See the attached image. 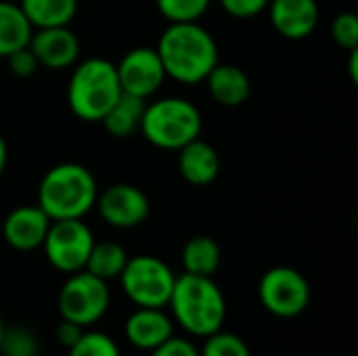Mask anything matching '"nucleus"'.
<instances>
[{
    "mask_svg": "<svg viewBox=\"0 0 358 356\" xmlns=\"http://www.w3.org/2000/svg\"><path fill=\"white\" fill-rule=\"evenodd\" d=\"M155 50L162 59L166 78L180 84L203 82L218 63V44L199 21L170 23L159 36Z\"/></svg>",
    "mask_w": 358,
    "mask_h": 356,
    "instance_id": "nucleus-1",
    "label": "nucleus"
},
{
    "mask_svg": "<svg viewBox=\"0 0 358 356\" xmlns=\"http://www.w3.org/2000/svg\"><path fill=\"white\" fill-rule=\"evenodd\" d=\"M94 174L76 162L52 166L38 185V206L50 220L84 218L96 204Z\"/></svg>",
    "mask_w": 358,
    "mask_h": 356,
    "instance_id": "nucleus-2",
    "label": "nucleus"
},
{
    "mask_svg": "<svg viewBox=\"0 0 358 356\" xmlns=\"http://www.w3.org/2000/svg\"><path fill=\"white\" fill-rule=\"evenodd\" d=\"M168 306L176 323L191 336L208 338L222 329L227 319V300L212 277L182 273L176 277Z\"/></svg>",
    "mask_w": 358,
    "mask_h": 356,
    "instance_id": "nucleus-3",
    "label": "nucleus"
},
{
    "mask_svg": "<svg viewBox=\"0 0 358 356\" xmlns=\"http://www.w3.org/2000/svg\"><path fill=\"white\" fill-rule=\"evenodd\" d=\"M122 94L115 63L90 57L76 65L67 84V103L82 122H101Z\"/></svg>",
    "mask_w": 358,
    "mask_h": 356,
    "instance_id": "nucleus-4",
    "label": "nucleus"
},
{
    "mask_svg": "<svg viewBox=\"0 0 358 356\" xmlns=\"http://www.w3.org/2000/svg\"><path fill=\"white\" fill-rule=\"evenodd\" d=\"M203 128L199 109L182 97H164L145 105L141 120L143 136L157 149L178 151L199 138Z\"/></svg>",
    "mask_w": 358,
    "mask_h": 356,
    "instance_id": "nucleus-5",
    "label": "nucleus"
},
{
    "mask_svg": "<svg viewBox=\"0 0 358 356\" xmlns=\"http://www.w3.org/2000/svg\"><path fill=\"white\" fill-rule=\"evenodd\" d=\"M120 281L124 294L138 308H164L170 302L176 277L164 260L141 254L128 258Z\"/></svg>",
    "mask_w": 358,
    "mask_h": 356,
    "instance_id": "nucleus-6",
    "label": "nucleus"
},
{
    "mask_svg": "<svg viewBox=\"0 0 358 356\" xmlns=\"http://www.w3.org/2000/svg\"><path fill=\"white\" fill-rule=\"evenodd\" d=\"M111 292L107 281L90 275L88 271L71 273L59 292L61 319L80 325L82 329L101 321L109 308Z\"/></svg>",
    "mask_w": 358,
    "mask_h": 356,
    "instance_id": "nucleus-7",
    "label": "nucleus"
},
{
    "mask_svg": "<svg viewBox=\"0 0 358 356\" xmlns=\"http://www.w3.org/2000/svg\"><path fill=\"white\" fill-rule=\"evenodd\" d=\"M94 245V235L84 218L50 220V227L44 237V254L52 269L61 273L84 271L88 254Z\"/></svg>",
    "mask_w": 358,
    "mask_h": 356,
    "instance_id": "nucleus-8",
    "label": "nucleus"
},
{
    "mask_svg": "<svg viewBox=\"0 0 358 356\" xmlns=\"http://www.w3.org/2000/svg\"><path fill=\"white\" fill-rule=\"evenodd\" d=\"M262 306L279 319L300 317L310 304L308 279L292 266L268 269L258 285Z\"/></svg>",
    "mask_w": 358,
    "mask_h": 356,
    "instance_id": "nucleus-9",
    "label": "nucleus"
},
{
    "mask_svg": "<svg viewBox=\"0 0 358 356\" xmlns=\"http://www.w3.org/2000/svg\"><path fill=\"white\" fill-rule=\"evenodd\" d=\"M115 71L122 92L141 97L145 101L153 97L166 80L162 59L151 46H136L128 50L115 65Z\"/></svg>",
    "mask_w": 358,
    "mask_h": 356,
    "instance_id": "nucleus-10",
    "label": "nucleus"
},
{
    "mask_svg": "<svg viewBox=\"0 0 358 356\" xmlns=\"http://www.w3.org/2000/svg\"><path fill=\"white\" fill-rule=\"evenodd\" d=\"M94 208L101 218L115 229H134L143 225L151 212L149 197L130 183H115L96 195Z\"/></svg>",
    "mask_w": 358,
    "mask_h": 356,
    "instance_id": "nucleus-11",
    "label": "nucleus"
},
{
    "mask_svg": "<svg viewBox=\"0 0 358 356\" xmlns=\"http://www.w3.org/2000/svg\"><path fill=\"white\" fill-rule=\"evenodd\" d=\"M27 46L31 48L40 67L46 69L71 67L80 57V40L76 31L69 29V25L34 29Z\"/></svg>",
    "mask_w": 358,
    "mask_h": 356,
    "instance_id": "nucleus-12",
    "label": "nucleus"
},
{
    "mask_svg": "<svg viewBox=\"0 0 358 356\" xmlns=\"http://www.w3.org/2000/svg\"><path fill=\"white\" fill-rule=\"evenodd\" d=\"M50 218L40 210V206H19L10 210L2 222L4 241L17 252H34L42 248Z\"/></svg>",
    "mask_w": 358,
    "mask_h": 356,
    "instance_id": "nucleus-13",
    "label": "nucleus"
},
{
    "mask_svg": "<svg viewBox=\"0 0 358 356\" xmlns=\"http://www.w3.org/2000/svg\"><path fill=\"white\" fill-rule=\"evenodd\" d=\"M266 8L273 27L287 40H304L317 29V0H271Z\"/></svg>",
    "mask_w": 358,
    "mask_h": 356,
    "instance_id": "nucleus-14",
    "label": "nucleus"
},
{
    "mask_svg": "<svg viewBox=\"0 0 358 356\" xmlns=\"http://www.w3.org/2000/svg\"><path fill=\"white\" fill-rule=\"evenodd\" d=\"M178 170L189 185L208 187L220 174L218 151L210 143L195 138L178 149Z\"/></svg>",
    "mask_w": 358,
    "mask_h": 356,
    "instance_id": "nucleus-15",
    "label": "nucleus"
},
{
    "mask_svg": "<svg viewBox=\"0 0 358 356\" xmlns=\"http://www.w3.org/2000/svg\"><path fill=\"white\" fill-rule=\"evenodd\" d=\"M126 338L134 348L151 353L172 338V321L162 308H138L126 321Z\"/></svg>",
    "mask_w": 358,
    "mask_h": 356,
    "instance_id": "nucleus-16",
    "label": "nucleus"
},
{
    "mask_svg": "<svg viewBox=\"0 0 358 356\" xmlns=\"http://www.w3.org/2000/svg\"><path fill=\"white\" fill-rule=\"evenodd\" d=\"M212 99L222 107H239L248 101L252 84L248 73L233 63H216L214 69L203 80Z\"/></svg>",
    "mask_w": 358,
    "mask_h": 356,
    "instance_id": "nucleus-17",
    "label": "nucleus"
},
{
    "mask_svg": "<svg viewBox=\"0 0 358 356\" xmlns=\"http://www.w3.org/2000/svg\"><path fill=\"white\" fill-rule=\"evenodd\" d=\"M147 101L128 92H122L117 101L109 107V111L103 115L101 124L105 130L115 138H128L141 128V120L145 113Z\"/></svg>",
    "mask_w": 358,
    "mask_h": 356,
    "instance_id": "nucleus-18",
    "label": "nucleus"
},
{
    "mask_svg": "<svg viewBox=\"0 0 358 356\" xmlns=\"http://www.w3.org/2000/svg\"><path fill=\"white\" fill-rule=\"evenodd\" d=\"M34 34L31 23L21 10L19 2L0 0V59L29 44Z\"/></svg>",
    "mask_w": 358,
    "mask_h": 356,
    "instance_id": "nucleus-19",
    "label": "nucleus"
},
{
    "mask_svg": "<svg viewBox=\"0 0 358 356\" xmlns=\"http://www.w3.org/2000/svg\"><path fill=\"white\" fill-rule=\"evenodd\" d=\"M34 29L69 25L78 13V0H19Z\"/></svg>",
    "mask_w": 358,
    "mask_h": 356,
    "instance_id": "nucleus-20",
    "label": "nucleus"
},
{
    "mask_svg": "<svg viewBox=\"0 0 358 356\" xmlns=\"http://www.w3.org/2000/svg\"><path fill=\"white\" fill-rule=\"evenodd\" d=\"M220 245L208 235H195L182 248V269L189 275L212 277L220 266Z\"/></svg>",
    "mask_w": 358,
    "mask_h": 356,
    "instance_id": "nucleus-21",
    "label": "nucleus"
},
{
    "mask_svg": "<svg viewBox=\"0 0 358 356\" xmlns=\"http://www.w3.org/2000/svg\"><path fill=\"white\" fill-rule=\"evenodd\" d=\"M126 262H128V252L124 250V245H120L117 241H94L88 260L84 264V271H88L90 275L103 281H109L122 275Z\"/></svg>",
    "mask_w": 358,
    "mask_h": 356,
    "instance_id": "nucleus-22",
    "label": "nucleus"
},
{
    "mask_svg": "<svg viewBox=\"0 0 358 356\" xmlns=\"http://www.w3.org/2000/svg\"><path fill=\"white\" fill-rule=\"evenodd\" d=\"M155 4L170 23H191L208 13L212 0H155Z\"/></svg>",
    "mask_w": 358,
    "mask_h": 356,
    "instance_id": "nucleus-23",
    "label": "nucleus"
},
{
    "mask_svg": "<svg viewBox=\"0 0 358 356\" xmlns=\"http://www.w3.org/2000/svg\"><path fill=\"white\" fill-rule=\"evenodd\" d=\"M199 356H252V353L245 340H241L235 334L218 329L216 334L206 338V344L199 350Z\"/></svg>",
    "mask_w": 358,
    "mask_h": 356,
    "instance_id": "nucleus-24",
    "label": "nucleus"
},
{
    "mask_svg": "<svg viewBox=\"0 0 358 356\" xmlns=\"http://www.w3.org/2000/svg\"><path fill=\"white\" fill-rule=\"evenodd\" d=\"M69 356H122L117 344L101 334V332H88L82 334L80 340L69 348Z\"/></svg>",
    "mask_w": 358,
    "mask_h": 356,
    "instance_id": "nucleus-25",
    "label": "nucleus"
},
{
    "mask_svg": "<svg viewBox=\"0 0 358 356\" xmlns=\"http://www.w3.org/2000/svg\"><path fill=\"white\" fill-rule=\"evenodd\" d=\"M0 353L6 355H38V344L31 332L23 327H4L0 340Z\"/></svg>",
    "mask_w": 358,
    "mask_h": 356,
    "instance_id": "nucleus-26",
    "label": "nucleus"
},
{
    "mask_svg": "<svg viewBox=\"0 0 358 356\" xmlns=\"http://www.w3.org/2000/svg\"><path fill=\"white\" fill-rule=\"evenodd\" d=\"M331 38L340 48L357 50L358 48V17L355 13H340L331 21Z\"/></svg>",
    "mask_w": 358,
    "mask_h": 356,
    "instance_id": "nucleus-27",
    "label": "nucleus"
},
{
    "mask_svg": "<svg viewBox=\"0 0 358 356\" xmlns=\"http://www.w3.org/2000/svg\"><path fill=\"white\" fill-rule=\"evenodd\" d=\"M6 63H8L10 73L17 76V78H31L38 71V67H40V63L34 57V52H31L29 46H23V48L10 52L6 57Z\"/></svg>",
    "mask_w": 358,
    "mask_h": 356,
    "instance_id": "nucleus-28",
    "label": "nucleus"
},
{
    "mask_svg": "<svg viewBox=\"0 0 358 356\" xmlns=\"http://www.w3.org/2000/svg\"><path fill=\"white\" fill-rule=\"evenodd\" d=\"M220 6L237 19H250L260 15L262 10H266L271 0H218Z\"/></svg>",
    "mask_w": 358,
    "mask_h": 356,
    "instance_id": "nucleus-29",
    "label": "nucleus"
},
{
    "mask_svg": "<svg viewBox=\"0 0 358 356\" xmlns=\"http://www.w3.org/2000/svg\"><path fill=\"white\" fill-rule=\"evenodd\" d=\"M151 356H199V350L185 338H168L164 344L151 350Z\"/></svg>",
    "mask_w": 358,
    "mask_h": 356,
    "instance_id": "nucleus-30",
    "label": "nucleus"
},
{
    "mask_svg": "<svg viewBox=\"0 0 358 356\" xmlns=\"http://www.w3.org/2000/svg\"><path fill=\"white\" fill-rule=\"evenodd\" d=\"M84 332H82V327L80 325H76V323H71V321H61L59 323V327H57V332H55V338H57V342L63 346V348H71L78 340H80V336H82Z\"/></svg>",
    "mask_w": 358,
    "mask_h": 356,
    "instance_id": "nucleus-31",
    "label": "nucleus"
},
{
    "mask_svg": "<svg viewBox=\"0 0 358 356\" xmlns=\"http://www.w3.org/2000/svg\"><path fill=\"white\" fill-rule=\"evenodd\" d=\"M6 164H8V147H6V141L4 136L0 134V178L6 170Z\"/></svg>",
    "mask_w": 358,
    "mask_h": 356,
    "instance_id": "nucleus-32",
    "label": "nucleus"
},
{
    "mask_svg": "<svg viewBox=\"0 0 358 356\" xmlns=\"http://www.w3.org/2000/svg\"><path fill=\"white\" fill-rule=\"evenodd\" d=\"M2 332H4V323H2V317H0V340H2Z\"/></svg>",
    "mask_w": 358,
    "mask_h": 356,
    "instance_id": "nucleus-33",
    "label": "nucleus"
},
{
    "mask_svg": "<svg viewBox=\"0 0 358 356\" xmlns=\"http://www.w3.org/2000/svg\"><path fill=\"white\" fill-rule=\"evenodd\" d=\"M6 356H38V355H6Z\"/></svg>",
    "mask_w": 358,
    "mask_h": 356,
    "instance_id": "nucleus-34",
    "label": "nucleus"
}]
</instances>
